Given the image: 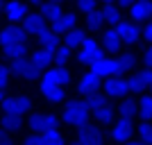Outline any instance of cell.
<instances>
[{"mask_svg":"<svg viewBox=\"0 0 152 145\" xmlns=\"http://www.w3.org/2000/svg\"><path fill=\"white\" fill-rule=\"evenodd\" d=\"M0 134H2V129H0Z\"/></svg>","mask_w":152,"mask_h":145,"instance_id":"cell-50","label":"cell"},{"mask_svg":"<svg viewBox=\"0 0 152 145\" xmlns=\"http://www.w3.org/2000/svg\"><path fill=\"white\" fill-rule=\"evenodd\" d=\"M118 5H121V7H132L134 0H118Z\"/></svg>","mask_w":152,"mask_h":145,"instance_id":"cell-41","label":"cell"},{"mask_svg":"<svg viewBox=\"0 0 152 145\" xmlns=\"http://www.w3.org/2000/svg\"><path fill=\"white\" fill-rule=\"evenodd\" d=\"M104 2H114V0H104Z\"/></svg>","mask_w":152,"mask_h":145,"instance_id":"cell-46","label":"cell"},{"mask_svg":"<svg viewBox=\"0 0 152 145\" xmlns=\"http://www.w3.org/2000/svg\"><path fill=\"white\" fill-rule=\"evenodd\" d=\"M102 43H104V48H107L109 52H118L121 45H123V39L118 36L116 30H107L104 34H102Z\"/></svg>","mask_w":152,"mask_h":145,"instance_id":"cell-24","label":"cell"},{"mask_svg":"<svg viewBox=\"0 0 152 145\" xmlns=\"http://www.w3.org/2000/svg\"><path fill=\"white\" fill-rule=\"evenodd\" d=\"M0 9H5V2H2V0H0Z\"/></svg>","mask_w":152,"mask_h":145,"instance_id":"cell-45","label":"cell"},{"mask_svg":"<svg viewBox=\"0 0 152 145\" xmlns=\"http://www.w3.org/2000/svg\"><path fill=\"white\" fill-rule=\"evenodd\" d=\"M84 39H86L84 30H80V27H73V30L66 32L64 41H66V45H68V48H77V45H82V43H84Z\"/></svg>","mask_w":152,"mask_h":145,"instance_id":"cell-25","label":"cell"},{"mask_svg":"<svg viewBox=\"0 0 152 145\" xmlns=\"http://www.w3.org/2000/svg\"><path fill=\"white\" fill-rule=\"evenodd\" d=\"M77 9L84 12V14L95 12V0H77Z\"/></svg>","mask_w":152,"mask_h":145,"instance_id":"cell-36","label":"cell"},{"mask_svg":"<svg viewBox=\"0 0 152 145\" xmlns=\"http://www.w3.org/2000/svg\"><path fill=\"white\" fill-rule=\"evenodd\" d=\"M116 32H118V36L123 39V43H136L141 39V30H139V23H125L121 20L118 25H116Z\"/></svg>","mask_w":152,"mask_h":145,"instance_id":"cell-10","label":"cell"},{"mask_svg":"<svg viewBox=\"0 0 152 145\" xmlns=\"http://www.w3.org/2000/svg\"><path fill=\"white\" fill-rule=\"evenodd\" d=\"M37 39H39V43H41V48L57 52V48H59V34H57L55 30H48V27H43V30L37 34Z\"/></svg>","mask_w":152,"mask_h":145,"instance_id":"cell-19","label":"cell"},{"mask_svg":"<svg viewBox=\"0 0 152 145\" xmlns=\"http://www.w3.org/2000/svg\"><path fill=\"white\" fill-rule=\"evenodd\" d=\"M139 116L143 120H150L152 118V95L141 98V102H139Z\"/></svg>","mask_w":152,"mask_h":145,"instance_id":"cell-31","label":"cell"},{"mask_svg":"<svg viewBox=\"0 0 152 145\" xmlns=\"http://www.w3.org/2000/svg\"><path fill=\"white\" fill-rule=\"evenodd\" d=\"M41 136H43V143L45 145H66V143H64V136L57 132V129H50V132L41 134Z\"/></svg>","mask_w":152,"mask_h":145,"instance_id":"cell-32","label":"cell"},{"mask_svg":"<svg viewBox=\"0 0 152 145\" xmlns=\"http://www.w3.org/2000/svg\"><path fill=\"white\" fill-rule=\"evenodd\" d=\"M75 25H77V14L75 12H64L57 20H52V30L57 32V34H61V32L66 34V32L73 30Z\"/></svg>","mask_w":152,"mask_h":145,"instance_id":"cell-17","label":"cell"},{"mask_svg":"<svg viewBox=\"0 0 152 145\" xmlns=\"http://www.w3.org/2000/svg\"><path fill=\"white\" fill-rule=\"evenodd\" d=\"M134 63H136V57H134L132 52H125V55H121V57L116 59L118 75H121V73H127V70H132V68H134Z\"/></svg>","mask_w":152,"mask_h":145,"instance_id":"cell-29","label":"cell"},{"mask_svg":"<svg viewBox=\"0 0 152 145\" xmlns=\"http://www.w3.org/2000/svg\"><path fill=\"white\" fill-rule=\"evenodd\" d=\"M41 93L50 102H61L66 91H64V86H57V84H41Z\"/></svg>","mask_w":152,"mask_h":145,"instance_id":"cell-21","label":"cell"},{"mask_svg":"<svg viewBox=\"0 0 152 145\" xmlns=\"http://www.w3.org/2000/svg\"><path fill=\"white\" fill-rule=\"evenodd\" d=\"M27 2H32V5H43V0H27Z\"/></svg>","mask_w":152,"mask_h":145,"instance_id":"cell-42","label":"cell"},{"mask_svg":"<svg viewBox=\"0 0 152 145\" xmlns=\"http://www.w3.org/2000/svg\"><path fill=\"white\" fill-rule=\"evenodd\" d=\"M150 91H152V84H150Z\"/></svg>","mask_w":152,"mask_h":145,"instance_id":"cell-49","label":"cell"},{"mask_svg":"<svg viewBox=\"0 0 152 145\" xmlns=\"http://www.w3.org/2000/svg\"><path fill=\"white\" fill-rule=\"evenodd\" d=\"M104 93H107V98H125L129 93V84L121 75H111L104 82Z\"/></svg>","mask_w":152,"mask_h":145,"instance_id":"cell-8","label":"cell"},{"mask_svg":"<svg viewBox=\"0 0 152 145\" xmlns=\"http://www.w3.org/2000/svg\"><path fill=\"white\" fill-rule=\"evenodd\" d=\"M129 14H132L134 23H141L152 16V0H136L132 7H129Z\"/></svg>","mask_w":152,"mask_h":145,"instance_id":"cell-15","label":"cell"},{"mask_svg":"<svg viewBox=\"0 0 152 145\" xmlns=\"http://www.w3.org/2000/svg\"><path fill=\"white\" fill-rule=\"evenodd\" d=\"M23 27H25L27 34H39L45 27V18L41 14H27L25 18H23Z\"/></svg>","mask_w":152,"mask_h":145,"instance_id":"cell-20","label":"cell"},{"mask_svg":"<svg viewBox=\"0 0 152 145\" xmlns=\"http://www.w3.org/2000/svg\"><path fill=\"white\" fill-rule=\"evenodd\" d=\"M143 61H145V66H148V68H152V45L145 50V55H143Z\"/></svg>","mask_w":152,"mask_h":145,"instance_id":"cell-39","label":"cell"},{"mask_svg":"<svg viewBox=\"0 0 152 145\" xmlns=\"http://www.w3.org/2000/svg\"><path fill=\"white\" fill-rule=\"evenodd\" d=\"M91 70L98 73L100 77H111V75H118V66H116V59H107L102 57L98 61L91 63Z\"/></svg>","mask_w":152,"mask_h":145,"instance_id":"cell-14","label":"cell"},{"mask_svg":"<svg viewBox=\"0 0 152 145\" xmlns=\"http://www.w3.org/2000/svg\"><path fill=\"white\" fill-rule=\"evenodd\" d=\"M9 70H12L14 75L23 77V79H37V77L41 75V68H39V66L32 61V59H27V57L14 59L12 66H9Z\"/></svg>","mask_w":152,"mask_h":145,"instance_id":"cell-3","label":"cell"},{"mask_svg":"<svg viewBox=\"0 0 152 145\" xmlns=\"http://www.w3.org/2000/svg\"><path fill=\"white\" fill-rule=\"evenodd\" d=\"M68 82H70V70L66 66H57V68L45 70L43 79H41V84H57V86H66Z\"/></svg>","mask_w":152,"mask_h":145,"instance_id":"cell-9","label":"cell"},{"mask_svg":"<svg viewBox=\"0 0 152 145\" xmlns=\"http://www.w3.org/2000/svg\"><path fill=\"white\" fill-rule=\"evenodd\" d=\"M5 14H7V18H9V23H18V20H23L27 16V7L20 0H9L5 5Z\"/></svg>","mask_w":152,"mask_h":145,"instance_id":"cell-18","label":"cell"},{"mask_svg":"<svg viewBox=\"0 0 152 145\" xmlns=\"http://www.w3.org/2000/svg\"><path fill=\"white\" fill-rule=\"evenodd\" d=\"M70 50H73V48H68V45H59L57 52H55V61H57L59 66H66V61L70 59Z\"/></svg>","mask_w":152,"mask_h":145,"instance_id":"cell-34","label":"cell"},{"mask_svg":"<svg viewBox=\"0 0 152 145\" xmlns=\"http://www.w3.org/2000/svg\"><path fill=\"white\" fill-rule=\"evenodd\" d=\"M127 84H129V93H141V91H145V86H150L152 84V68H145V70H139V73H134L129 79H127Z\"/></svg>","mask_w":152,"mask_h":145,"instance_id":"cell-11","label":"cell"},{"mask_svg":"<svg viewBox=\"0 0 152 145\" xmlns=\"http://www.w3.org/2000/svg\"><path fill=\"white\" fill-rule=\"evenodd\" d=\"M80 48H82V50H80V55H77V61L80 63H93V61H98V59H102L104 57V55H102V50L100 48H98V43H95L93 39H84V43L80 45Z\"/></svg>","mask_w":152,"mask_h":145,"instance_id":"cell-6","label":"cell"},{"mask_svg":"<svg viewBox=\"0 0 152 145\" xmlns=\"http://www.w3.org/2000/svg\"><path fill=\"white\" fill-rule=\"evenodd\" d=\"M100 79H102V77L98 75V73H93V70H91V73H86V75L80 79V84H77L80 93H84L86 98H89V95H93V93H98V91H100Z\"/></svg>","mask_w":152,"mask_h":145,"instance_id":"cell-13","label":"cell"},{"mask_svg":"<svg viewBox=\"0 0 152 145\" xmlns=\"http://www.w3.org/2000/svg\"><path fill=\"white\" fill-rule=\"evenodd\" d=\"M132 132H134L132 120H129V118H121L118 122H116V127L111 129V138L118 141V143H125V141L132 136Z\"/></svg>","mask_w":152,"mask_h":145,"instance_id":"cell-16","label":"cell"},{"mask_svg":"<svg viewBox=\"0 0 152 145\" xmlns=\"http://www.w3.org/2000/svg\"><path fill=\"white\" fill-rule=\"evenodd\" d=\"M2 127L9 129V132H18L20 127H23V116H18V114H5V118H2Z\"/></svg>","mask_w":152,"mask_h":145,"instance_id":"cell-28","label":"cell"},{"mask_svg":"<svg viewBox=\"0 0 152 145\" xmlns=\"http://www.w3.org/2000/svg\"><path fill=\"white\" fill-rule=\"evenodd\" d=\"M118 114H121V118H129V120H132L134 116L139 114V104H136V100H123L121 104H118Z\"/></svg>","mask_w":152,"mask_h":145,"instance_id":"cell-26","label":"cell"},{"mask_svg":"<svg viewBox=\"0 0 152 145\" xmlns=\"http://www.w3.org/2000/svg\"><path fill=\"white\" fill-rule=\"evenodd\" d=\"M2 100H5V95H2V88H0V104H2Z\"/></svg>","mask_w":152,"mask_h":145,"instance_id":"cell-43","label":"cell"},{"mask_svg":"<svg viewBox=\"0 0 152 145\" xmlns=\"http://www.w3.org/2000/svg\"><path fill=\"white\" fill-rule=\"evenodd\" d=\"M9 73H12V70L7 68V66H0V88H5L7 84H9Z\"/></svg>","mask_w":152,"mask_h":145,"instance_id":"cell-37","label":"cell"},{"mask_svg":"<svg viewBox=\"0 0 152 145\" xmlns=\"http://www.w3.org/2000/svg\"><path fill=\"white\" fill-rule=\"evenodd\" d=\"M86 104H89V109L93 111V116H95L98 122H111V120H114V109L109 107V102H107L104 95H100V93L89 95Z\"/></svg>","mask_w":152,"mask_h":145,"instance_id":"cell-2","label":"cell"},{"mask_svg":"<svg viewBox=\"0 0 152 145\" xmlns=\"http://www.w3.org/2000/svg\"><path fill=\"white\" fill-rule=\"evenodd\" d=\"M77 129H80V138H77L80 145H102L104 134H102L100 127L91 125V122H84V125H80Z\"/></svg>","mask_w":152,"mask_h":145,"instance_id":"cell-5","label":"cell"},{"mask_svg":"<svg viewBox=\"0 0 152 145\" xmlns=\"http://www.w3.org/2000/svg\"><path fill=\"white\" fill-rule=\"evenodd\" d=\"M102 23H104L102 12H91V14H86V25H89L91 30H100Z\"/></svg>","mask_w":152,"mask_h":145,"instance_id":"cell-33","label":"cell"},{"mask_svg":"<svg viewBox=\"0 0 152 145\" xmlns=\"http://www.w3.org/2000/svg\"><path fill=\"white\" fill-rule=\"evenodd\" d=\"M30 107H32V102H30V98H25V95H16V98H9V100H2V109H5V114H18V116H23Z\"/></svg>","mask_w":152,"mask_h":145,"instance_id":"cell-12","label":"cell"},{"mask_svg":"<svg viewBox=\"0 0 152 145\" xmlns=\"http://www.w3.org/2000/svg\"><path fill=\"white\" fill-rule=\"evenodd\" d=\"M39 14H41L45 20H50V23H52V20H57L64 12H61V5H59V2L50 0V2H43V5H41V12H39Z\"/></svg>","mask_w":152,"mask_h":145,"instance_id":"cell-23","label":"cell"},{"mask_svg":"<svg viewBox=\"0 0 152 145\" xmlns=\"http://www.w3.org/2000/svg\"><path fill=\"white\" fill-rule=\"evenodd\" d=\"M73 145H80V143H73Z\"/></svg>","mask_w":152,"mask_h":145,"instance_id":"cell-48","label":"cell"},{"mask_svg":"<svg viewBox=\"0 0 152 145\" xmlns=\"http://www.w3.org/2000/svg\"><path fill=\"white\" fill-rule=\"evenodd\" d=\"M27 39V32L25 27H18V25H7L0 30V45L7 48V45H14V43H25Z\"/></svg>","mask_w":152,"mask_h":145,"instance_id":"cell-4","label":"cell"},{"mask_svg":"<svg viewBox=\"0 0 152 145\" xmlns=\"http://www.w3.org/2000/svg\"><path fill=\"white\" fill-rule=\"evenodd\" d=\"M27 125H30L32 132L45 134V132H50V129H57V118L52 114H34Z\"/></svg>","mask_w":152,"mask_h":145,"instance_id":"cell-7","label":"cell"},{"mask_svg":"<svg viewBox=\"0 0 152 145\" xmlns=\"http://www.w3.org/2000/svg\"><path fill=\"white\" fill-rule=\"evenodd\" d=\"M55 2H61V0H55Z\"/></svg>","mask_w":152,"mask_h":145,"instance_id":"cell-47","label":"cell"},{"mask_svg":"<svg viewBox=\"0 0 152 145\" xmlns=\"http://www.w3.org/2000/svg\"><path fill=\"white\" fill-rule=\"evenodd\" d=\"M89 114L91 109L86 102L82 100H70L66 107H64V122H68V125H84V122H89Z\"/></svg>","mask_w":152,"mask_h":145,"instance_id":"cell-1","label":"cell"},{"mask_svg":"<svg viewBox=\"0 0 152 145\" xmlns=\"http://www.w3.org/2000/svg\"><path fill=\"white\" fill-rule=\"evenodd\" d=\"M143 36H145L148 41H150V43H152V23H150V25L145 27V32H143Z\"/></svg>","mask_w":152,"mask_h":145,"instance_id":"cell-40","label":"cell"},{"mask_svg":"<svg viewBox=\"0 0 152 145\" xmlns=\"http://www.w3.org/2000/svg\"><path fill=\"white\" fill-rule=\"evenodd\" d=\"M23 145H45V143H43V136H30V138L23 141Z\"/></svg>","mask_w":152,"mask_h":145,"instance_id":"cell-38","label":"cell"},{"mask_svg":"<svg viewBox=\"0 0 152 145\" xmlns=\"http://www.w3.org/2000/svg\"><path fill=\"white\" fill-rule=\"evenodd\" d=\"M102 16H104V20H107V23H111V25H118V23L123 20L121 12L114 7V2H107V5H104V9H102Z\"/></svg>","mask_w":152,"mask_h":145,"instance_id":"cell-30","label":"cell"},{"mask_svg":"<svg viewBox=\"0 0 152 145\" xmlns=\"http://www.w3.org/2000/svg\"><path fill=\"white\" fill-rule=\"evenodd\" d=\"M32 61L37 63L41 70H45L52 61H55V52H52V50H45V48H41V50L32 52Z\"/></svg>","mask_w":152,"mask_h":145,"instance_id":"cell-22","label":"cell"},{"mask_svg":"<svg viewBox=\"0 0 152 145\" xmlns=\"http://www.w3.org/2000/svg\"><path fill=\"white\" fill-rule=\"evenodd\" d=\"M27 55V43H14V45H7L5 48V57L7 59H20Z\"/></svg>","mask_w":152,"mask_h":145,"instance_id":"cell-27","label":"cell"},{"mask_svg":"<svg viewBox=\"0 0 152 145\" xmlns=\"http://www.w3.org/2000/svg\"><path fill=\"white\" fill-rule=\"evenodd\" d=\"M139 136H141V141H143L145 145H152V125L148 122V120L139 127Z\"/></svg>","mask_w":152,"mask_h":145,"instance_id":"cell-35","label":"cell"},{"mask_svg":"<svg viewBox=\"0 0 152 145\" xmlns=\"http://www.w3.org/2000/svg\"><path fill=\"white\" fill-rule=\"evenodd\" d=\"M127 145H145V143H127Z\"/></svg>","mask_w":152,"mask_h":145,"instance_id":"cell-44","label":"cell"}]
</instances>
